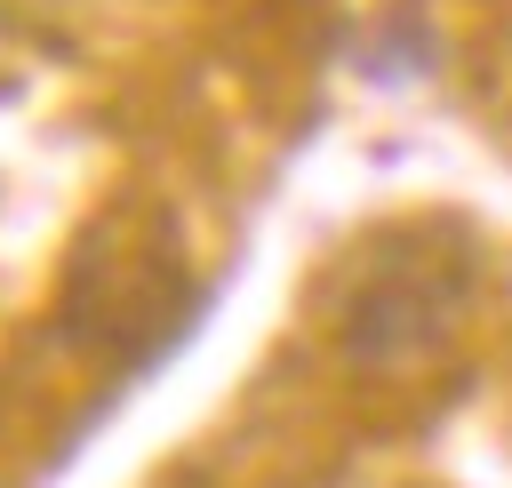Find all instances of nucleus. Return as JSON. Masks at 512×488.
Returning a JSON list of instances; mask_svg holds the SVG:
<instances>
[{
    "label": "nucleus",
    "instance_id": "obj_1",
    "mask_svg": "<svg viewBox=\"0 0 512 488\" xmlns=\"http://www.w3.org/2000/svg\"><path fill=\"white\" fill-rule=\"evenodd\" d=\"M472 288L464 256H440V264H384L352 288L344 304V352L352 360H416L448 336V312L456 296Z\"/></svg>",
    "mask_w": 512,
    "mask_h": 488
}]
</instances>
